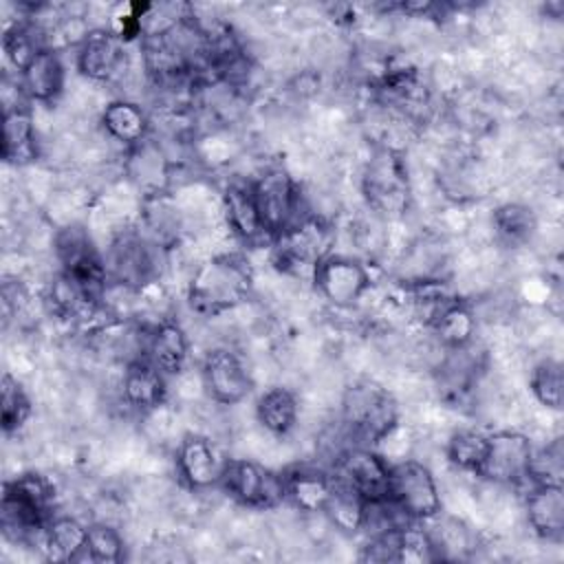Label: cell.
<instances>
[{
  "mask_svg": "<svg viewBox=\"0 0 564 564\" xmlns=\"http://www.w3.org/2000/svg\"><path fill=\"white\" fill-rule=\"evenodd\" d=\"M251 192H253V200H256L264 234L271 240H275L302 216H306V214H300L302 194L297 189V183L282 167L264 170L251 183Z\"/></svg>",
  "mask_w": 564,
  "mask_h": 564,
  "instance_id": "6",
  "label": "cell"
},
{
  "mask_svg": "<svg viewBox=\"0 0 564 564\" xmlns=\"http://www.w3.org/2000/svg\"><path fill=\"white\" fill-rule=\"evenodd\" d=\"M2 159L11 165H26L37 156L35 123L29 106L9 108L2 115Z\"/></svg>",
  "mask_w": 564,
  "mask_h": 564,
  "instance_id": "23",
  "label": "cell"
},
{
  "mask_svg": "<svg viewBox=\"0 0 564 564\" xmlns=\"http://www.w3.org/2000/svg\"><path fill=\"white\" fill-rule=\"evenodd\" d=\"M529 527L542 540L557 542L564 533V489L562 485H531L524 496Z\"/></svg>",
  "mask_w": 564,
  "mask_h": 564,
  "instance_id": "18",
  "label": "cell"
},
{
  "mask_svg": "<svg viewBox=\"0 0 564 564\" xmlns=\"http://www.w3.org/2000/svg\"><path fill=\"white\" fill-rule=\"evenodd\" d=\"M533 443L527 434L502 430L489 434L487 454L478 476L496 485H524L529 480Z\"/></svg>",
  "mask_w": 564,
  "mask_h": 564,
  "instance_id": "11",
  "label": "cell"
},
{
  "mask_svg": "<svg viewBox=\"0 0 564 564\" xmlns=\"http://www.w3.org/2000/svg\"><path fill=\"white\" fill-rule=\"evenodd\" d=\"M430 328L434 330L436 339L445 350H458L471 344L476 335V317L471 308L458 300H452L432 322Z\"/></svg>",
  "mask_w": 564,
  "mask_h": 564,
  "instance_id": "27",
  "label": "cell"
},
{
  "mask_svg": "<svg viewBox=\"0 0 564 564\" xmlns=\"http://www.w3.org/2000/svg\"><path fill=\"white\" fill-rule=\"evenodd\" d=\"M330 227L317 216H302L273 240V264L291 275H311L330 256Z\"/></svg>",
  "mask_w": 564,
  "mask_h": 564,
  "instance_id": "4",
  "label": "cell"
},
{
  "mask_svg": "<svg viewBox=\"0 0 564 564\" xmlns=\"http://www.w3.org/2000/svg\"><path fill=\"white\" fill-rule=\"evenodd\" d=\"M223 212L227 218L229 231L242 242L262 240L264 227L258 216V207L253 200L251 183H229L223 192Z\"/></svg>",
  "mask_w": 564,
  "mask_h": 564,
  "instance_id": "22",
  "label": "cell"
},
{
  "mask_svg": "<svg viewBox=\"0 0 564 564\" xmlns=\"http://www.w3.org/2000/svg\"><path fill=\"white\" fill-rule=\"evenodd\" d=\"M31 416V399L24 388L9 372L0 386V425L4 434L18 432Z\"/></svg>",
  "mask_w": 564,
  "mask_h": 564,
  "instance_id": "33",
  "label": "cell"
},
{
  "mask_svg": "<svg viewBox=\"0 0 564 564\" xmlns=\"http://www.w3.org/2000/svg\"><path fill=\"white\" fill-rule=\"evenodd\" d=\"M390 502L410 520L427 522L441 516V491L427 465L401 460L390 467Z\"/></svg>",
  "mask_w": 564,
  "mask_h": 564,
  "instance_id": "7",
  "label": "cell"
},
{
  "mask_svg": "<svg viewBox=\"0 0 564 564\" xmlns=\"http://www.w3.org/2000/svg\"><path fill=\"white\" fill-rule=\"evenodd\" d=\"M88 524L70 516H55L48 520L40 542L46 560L51 562H82L86 546Z\"/></svg>",
  "mask_w": 564,
  "mask_h": 564,
  "instance_id": "24",
  "label": "cell"
},
{
  "mask_svg": "<svg viewBox=\"0 0 564 564\" xmlns=\"http://www.w3.org/2000/svg\"><path fill=\"white\" fill-rule=\"evenodd\" d=\"M562 474H564L562 438H553L551 443L542 445L540 449L533 447L527 482H531V485H562Z\"/></svg>",
  "mask_w": 564,
  "mask_h": 564,
  "instance_id": "35",
  "label": "cell"
},
{
  "mask_svg": "<svg viewBox=\"0 0 564 564\" xmlns=\"http://www.w3.org/2000/svg\"><path fill=\"white\" fill-rule=\"evenodd\" d=\"M333 476L355 489L366 502L388 500L390 465L370 445L352 443L333 463Z\"/></svg>",
  "mask_w": 564,
  "mask_h": 564,
  "instance_id": "10",
  "label": "cell"
},
{
  "mask_svg": "<svg viewBox=\"0 0 564 564\" xmlns=\"http://www.w3.org/2000/svg\"><path fill=\"white\" fill-rule=\"evenodd\" d=\"M284 494L304 513H322L333 491V476L315 467H293L282 474Z\"/></svg>",
  "mask_w": 564,
  "mask_h": 564,
  "instance_id": "21",
  "label": "cell"
},
{
  "mask_svg": "<svg viewBox=\"0 0 564 564\" xmlns=\"http://www.w3.org/2000/svg\"><path fill=\"white\" fill-rule=\"evenodd\" d=\"M366 507L368 502L348 485L339 482L333 476V491L328 496V502L324 507V516L328 518V522L341 531V533H357L364 529V520H366Z\"/></svg>",
  "mask_w": 564,
  "mask_h": 564,
  "instance_id": "28",
  "label": "cell"
},
{
  "mask_svg": "<svg viewBox=\"0 0 564 564\" xmlns=\"http://www.w3.org/2000/svg\"><path fill=\"white\" fill-rule=\"evenodd\" d=\"M165 375L145 357H139L126 364L123 379H121V397L128 408L137 412H152L156 410L167 394Z\"/></svg>",
  "mask_w": 564,
  "mask_h": 564,
  "instance_id": "17",
  "label": "cell"
},
{
  "mask_svg": "<svg viewBox=\"0 0 564 564\" xmlns=\"http://www.w3.org/2000/svg\"><path fill=\"white\" fill-rule=\"evenodd\" d=\"M189 357V341L181 324L161 322L156 324L145 339V359H150L165 377L178 375Z\"/></svg>",
  "mask_w": 564,
  "mask_h": 564,
  "instance_id": "20",
  "label": "cell"
},
{
  "mask_svg": "<svg viewBox=\"0 0 564 564\" xmlns=\"http://www.w3.org/2000/svg\"><path fill=\"white\" fill-rule=\"evenodd\" d=\"M399 425V403L392 392L370 379L355 381L341 397V427L352 443L377 445Z\"/></svg>",
  "mask_w": 564,
  "mask_h": 564,
  "instance_id": "1",
  "label": "cell"
},
{
  "mask_svg": "<svg viewBox=\"0 0 564 564\" xmlns=\"http://www.w3.org/2000/svg\"><path fill=\"white\" fill-rule=\"evenodd\" d=\"M123 538L121 533L106 524V522H95L88 524V535H86V546L82 562H97V564H115L123 560Z\"/></svg>",
  "mask_w": 564,
  "mask_h": 564,
  "instance_id": "34",
  "label": "cell"
},
{
  "mask_svg": "<svg viewBox=\"0 0 564 564\" xmlns=\"http://www.w3.org/2000/svg\"><path fill=\"white\" fill-rule=\"evenodd\" d=\"M364 189L368 200L386 214L399 212L405 203V172L401 170V161L392 152H383L377 156L366 172Z\"/></svg>",
  "mask_w": 564,
  "mask_h": 564,
  "instance_id": "16",
  "label": "cell"
},
{
  "mask_svg": "<svg viewBox=\"0 0 564 564\" xmlns=\"http://www.w3.org/2000/svg\"><path fill=\"white\" fill-rule=\"evenodd\" d=\"M313 282L328 304L335 308H350L370 289V273L359 260L330 253L317 264Z\"/></svg>",
  "mask_w": 564,
  "mask_h": 564,
  "instance_id": "12",
  "label": "cell"
},
{
  "mask_svg": "<svg viewBox=\"0 0 564 564\" xmlns=\"http://www.w3.org/2000/svg\"><path fill=\"white\" fill-rule=\"evenodd\" d=\"M53 251L59 262V271L90 289L93 293H106L108 284V267L99 249L95 247L88 229L82 225H66L57 229L53 238Z\"/></svg>",
  "mask_w": 564,
  "mask_h": 564,
  "instance_id": "8",
  "label": "cell"
},
{
  "mask_svg": "<svg viewBox=\"0 0 564 564\" xmlns=\"http://www.w3.org/2000/svg\"><path fill=\"white\" fill-rule=\"evenodd\" d=\"M489 434L480 430H458L447 441V458L460 471L478 476V469L487 454Z\"/></svg>",
  "mask_w": 564,
  "mask_h": 564,
  "instance_id": "31",
  "label": "cell"
},
{
  "mask_svg": "<svg viewBox=\"0 0 564 564\" xmlns=\"http://www.w3.org/2000/svg\"><path fill=\"white\" fill-rule=\"evenodd\" d=\"M220 485L236 502L251 509H273L286 500L282 474L247 458H227Z\"/></svg>",
  "mask_w": 564,
  "mask_h": 564,
  "instance_id": "9",
  "label": "cell"
},
{
  "mask_svg": "<svg viewBox=\"0 0 564 564\" xmlns=\"http://www.w3.org/2000/svg\"><path fill=\"white\" fill-rule=\"evenodd\" d=\"M225 463L227 458H220L216 445L200 434H187L176 449V471L196 491L220 485Z\"/></svg>",
  "mask_w": 564,
  "mask_h": 564,
  "instance_id": "15",
  "label": "cell"
},
{
  "mask_svg": "<svg viewBox=\"0 0 564 564\" xmlns=\"http://www.w3.org/2000/svg\"><path fill=\"white\" fill-rule=\"evenodd\" d=\"M251 291L249 264L236 253H223L203 262L187 289L189 304L198 313L216 315L245 302Z\"/></svg>",
  "mask_w": 564,
  "mask_h": 564,
  "instance_id": "2",
  "label": "cell"
},
{
  "mask_svg": "<svg viewBox=\"0 0 564 564\" xmlns=\"http://www.w3.org/2000/svg\"><path fill=\"white\" fill-rule=\"evenodd\" d=\"M53 485L40 474H22L15 480L4 482L2 491V529L4 535L26 540L44 533L53 507Z\"/></svg>",
  "mask_w": 564,
  "mask_h": 564,
  "instance_id": "3",
  "label": "cell"
},
{
  "mask_svg": "<svg viewBox=\"0 0 564 564\" xmlns=\"http://www.w3.org/2000/svg\"><path fill=\"white\" fill-rule=\"evenodd\" d=\"M491 225H494L496 238L502 245L522 247L533 238L538 229V218L533 209L522 203H505L494 209Z\"/></svg>",
  "mask_w": 564,
  "mask_h": 564,
  "instance_id": "29",
  "label": "cell"
},
{
  "mask_svg": "<svg viewBox=\"0 0 564 564\" xmlns=\"http://www.w3.org/2000/svg\"><path fill=\"white\" fill-rule=\"evenodd\" d=\"M531 392L535 401L549 410H562L564 401V381H562V364L557 359H542L529 379Z\"/></svg>",
  "mask_w": 564,
  "mask_h": 564,
  "instance_id": "32",
  "label": "cell"
},
{
  "mask_svg": "<svg viewBox=\"0 0 564 564\" xmlns=\"http://www.w3.org/2000/svg\"><path fill=\"white\" fill-rule=\"evenodd\" d=\"M297 397L282 386L269 388L256 401V419L273 436H286L297 425Z\"/></svg>",
  "mask_w": 564,
  "mask_h": 564,
  "instance_id": "26",
  "label": "cell"
},
{
  "mask_svg": "<svg viewBox=\"0 0 564 564\" xmlns=\"http://www.w3.org/2000/svg\"><path fill=\"white\" fill-rule=\"evenodd\" d=\"M101 128L110 139L126 148H137L148 137V115L145 110L128 99H115L101 110Z\"/></svg>",
  "mask_w": 564,
  "mask_h": 564,
  "instance_id": "25",
  "label": "cell"
},
{
  "mask_svg": "<svg viewBox=\"0 0 564 564\" xmlns=\"http://www.w3.org/2000/svg\"><path fill=\"white\" fill-rule=\"evenodd\" d=\"M163 249L165 247L154 242L150 236L121 231L108 249V278L130 291H141L159 280Z\"/></svg>",
  "mask_w": 564,
  "mask_h": 564,
  "instance_id": "5",
  "label": "cell"
},
{
  "mask_svg": "<svg viewBox=\"0 0 564 564\" xmlns=\"http://www.w3.org/2000/svg\"><path fill=\"white\" fill-rule=\"evenodd\" d=\"M2 46H4V55H7L9 64H11L18 73H22V70L29 66V62H31L42 48H46L44 37H42V31L37 29L35 22H29V20H22V22L11 24V26L4 31Z\"/></svg>",
  "mask_w": 564,
  "mask_h": 564,
  "instance_id": "30",
  "label": "cell"
},
{
  "mask_svg": "<svg viewBox=\"0 0 564 564\" xmlns=\"http://www.w3.org/2000/svg\"><path fill=\"white\" fill-rule=\"evenodd\" d=\"M203 386L209 399L218 405H236L247 399L253 388L251 375L238 352L231 348H214L200 366Z\"/></svg>",
  "mask_w": 564,
  "mask_h": 564,
  "instance_id": "13",
  "label": "cell"
},
{
  "mask_svg": "<svg viewBox=\"0 0 564 564\" xmlns=\"http://www.w3.org/2000/svg\"><path fill=\"white\" fill-rule=\"evenodd\" d=\"M18 79H20L29 101L48 104V101L57 99L59 93L64 90L66 68H64L59 53L55 48L46 46L29 62V66L20 73Z\"/></svg>",
  "mask_w": 564,
  "mask_h": 564,
  "instance_id": "19",
  "label": "cell"
},
{
  "mask_svg": "<svg viewBox=\"0 0 564 564\" xmlns=\"http://www.w3.org/2000/svg\"><path fill=\"white\" fill-rule=\"evenodd\" d=\"M126 66V48L119 33L108 29L88 31L77 46V68L93 82H110Z\"/></svg>",
  "mask_w": 564,
  "mask_h": 564,
  "instance_id": "14",
  "label": "cell"
}]
</instances>
